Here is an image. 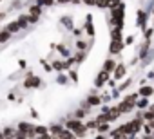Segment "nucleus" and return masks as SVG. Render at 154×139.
<instances>
[{"mask_svg":"<svg viewBox=\"0 0 154 139\" xmlns=\"http://www.w3.org/2000/svg\"><path fill=\"white\" fill-rule=\"evenodd\" d=\"M67 126H69L74 134H84V132H85V126H84L82 123H78V121H69Z\"/></svg>","mask_w":154,"mask_h":139,"instance_id":"obj_1","label":"nucleus"},{"mask_svg":"<svg viewBox=\"0 0 154 139\" xmlns=\"http://www.w3.org/2000/svg\"><path fill=\"white\" fill-rule=\"evenodd\" d=\"M9 36H11V33L6 29V31H0V43H4V42H8L9 40Z\"/></svg>","mask_w":154,"mask_h":139,"instance_id":"obj_2","label":"nucleus"},{"mask_svg":"<svg viewBox=\"0 0 154 139\" xmlns=\"http://www.w3.org/2000/svg\"><path fill=\"white\" fill-rule=\"evenodd\" d=\"M18 29H20V25H18V22H11V24L8 25V31H9V33H17Z\"/></svg>","mask_w":154,"mask_h":139,"instance_id":"obj_3","label":"nucleus"},{"mask_svg":"<svg viewBox=\"0 0 154 139\" xmlns=\"http://www.w3.org/2000/svg\"><path fill=\"white\" fill-rule=\"evenodd\" d=\"M38 15H40V7H33L31 9V20H35Z\"/></svg>","mask_w":154,"mask_h":139,"instance_id":"obj_4","label":"nucleus"},{"mask_svg":"<svg viewBox=\"0 0 154 139\" xmlns=\"http://www.w3.org/2000/svg\"><path fill=\"white\" fill-rule=\"evenodd\" d=\"M123 74V67H118V72H116V78H120Z\"/></svg>","mask_w":154,"mask_h":139,"instance_id":"obj_5","label":"nucleus"},{"mask_svg":"<svg viewBox=\"0 0 154 139\" xmlns=\"http://www.w3.org/2000/svg\"><path fill=\"white\" fill-rule=\"evenodd\" d=\"M36 134H40V135H42V134H45V130H44V126H38V128H36Z\"/></svg>","mask_w":154,"mask_h":139,"instance_id":"obj_6","label":"nucleus"},{"mask_svg":"<svg viewBox=\"0 0 154 139\" xmlns=\"http://www.w3.org/2000/svg\"><path fill=\"white\" fill-rule=\"evenodd\" d=\"M17 139H26V135H22V134H20V135H18Z\"/></svg>","mask_w":154,"mask_h":139,"instance_id":"obj_7","label":"nucleus"},{"mask_svg":"<svg viewBox=\"0 0 154 139\" xmlns=\"http://www.w3.org/2000/svg\"><path fill=\"white\" fill-rule=\"evenodd\" d=\"M4 16H6V15H4V13H0V20H2V18H4Z\"/></svg>","mask_w":154,"mask_h":139,"instance_id":"obj_8","label":"nucleus"},{"mask_svg":"<svg viewBox=\"0 0 154 139\" xmlns=\"http://www.w3.org/2000/svg\"><path fill=\"white\" fill-rule=\"evenodd\" d=\"M60 2H71V0H60Z\"/></svg>","mask_w":154,"mask_h":139,"instance_id":"obj_9","label":"nucleus"},{"mask_svg":"<svg viewBox=\"0 0 154 139\" xmlns=\"http://www.w3.org/2000/svg\"><path fill=\"white\" fill-rule=\"evenodd\" d=\"M2 137H4V134H2V132H0V139H2Z\"/></svg>","mask_w":154,"mask_h":139,"instance_id":"obj_10","label":"nucleus"},{"mask_svg":"<svg viewBox=\"0 0 154 139\" xmlns=\"http://www.w3.org/2000/svg\"><path fill=\"white\" fill-rule=\"evenodd\" d=\"M98 139H103V137H98Z\"/></svg>","mask_w":154,"mask_h":139,"instance_id":"obj_11","label":"nucleus"}]
</instances>
